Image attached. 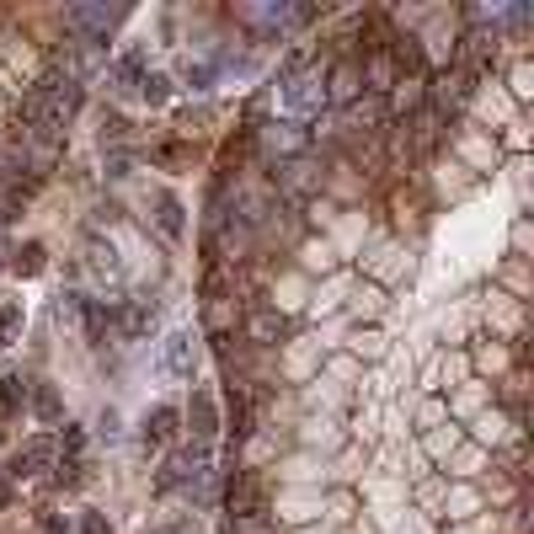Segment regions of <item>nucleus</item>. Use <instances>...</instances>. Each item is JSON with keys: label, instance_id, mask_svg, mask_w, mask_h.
Segmentation results:
<instances>
[{"label": "nucleus", "instance_id": "obj_18", "mask_svg": "<svg viewBox=\"0 0 534 534\" xmlns=\"http://www.w3.org/2000/svg\"><path fill=\"white\" fill-rule=\"evenodd\" d=\"M86 257H91V267H97V273H118V262H113V246L91 241V246H86Z\"/></svg>", "mask_w": 534, "mask_h": 534}, {"label": "nucleus", "instance_id": "obj_22", "mask_svg": "<svg viewBox=\"0 0 534 534\" xmlns=\"http://www.w3.org/2000/svg\"><path fill=\"white\" fill-rule=\"evenodd\" d=\"M43 534H70V529L59 524V518H49V524H43Z\"/></svg>", "mask_w": 534, "mask_h": 534}, {"label": "nucleus", "instance_id": "obj_15", "mask_svg": "<svg viewBox=\"0 0 534 534\" xmlns=\"http://www.w3.org/2000/svg\"><path fill=\"white\" fill-rule=\"evenodd\" d=\"M33 412H38L43 422L59 417V390H54V385H38V390H33Z\"/></svg>", "mask_w": 534, "mask_h": 534}, {"label": "nucleus", "instance_id": "obj_5", "mask_svg": "<svg viewBox=\"0 0 534 534\" xmlns=\"http://www.w3.org/2000/svg\"><path fill=\"white\" fill-rule=\"evenodd\" d=\"M166 369L177 374V380H193V374H198V342H193V332H171L166 337Z\"/></svg>", "mask_w": 534, "mask_h": 534}, {"label": "nucleus", "instance_id": "obj_9", "mask_svg": "<svg viewBox=\"0 0 534 534\" xmlns=\"http://www.w3.org/2000/svg\"><path fill=\"white\" fill-rule=\"evenodd\" d=\"M49 454H54V444H49V438H33V444H27V449L17 454V460L6 465V476H17V481H22V476H33L38 465H49Z\"/></svg>", "mask_w": 534, "mask_h": 534}, {"label": "nucleus", "instance_id": "obj_19", "mask_svg": "<svg viewBox=\"0 0 534 534\" xmlns=\"http://www.w3.org/2000/svg\"><path fill=\"white\" fill-rule=\"evenodd\" d=\"M166 75H145V81H139V91H145V102H166Z\"/></svg>", "mask_w": 534, "mask_h": 534}, {"label": "nucleus", "instance_id": "obj_13", "mask_svg": "<svg viewBox=\"0 0 534 534\" xmlns=\"http://www.w3.org/2000/svg\"><path fill=\"white\" fill-rule=\"evenodd\" d=\"M214 59H198V65H193V59H187V70H182V81H187V91H209L214 86Z\"/></svg>", "mask_w": 534, "mask_h": 534}, {"label": "nucleus", "instance_id": "obj_21", "mask_svg": "<svg viewBox=\"0 0 534 534\" xmlns=\"http://www.w3.org/2000/svg\"><path fill=\"white\" fill-rule=\"evenodd\" d=\"M81 534H107V524H102V513H86V518H81Z\"/></svg>", "mask_w": 534, "mask_h": 534}, {"label": "nucleus", "instance_id": "obj_17", "mask_svg": "<svg viewBox=\"0 0 534 534\" xmlns=\"http://www.w3.org/2000/svg\"><path fill=\"white\" fill-rule=\"evenodd\" d=\"M17 273H22V278H33V273H43V246H38V241L17 251Z\"/></svg>", "mask_w": 534, "mask_h": 534}, {"label": "nucleus", "instance_id": "obj_20", "mask_svg": "<svg viewBox=\"0 0 534 534\" xmlns=\"http://www.w3.org/2000/svg\"><path fill=\"white\" fill-rule=\"evenodd\" d=\"M97 428H102V438H113V433H118V412H113V406H107V412L97 417Z\"/></svg>", "mask_w": 534, "mask_h": 534}, {"label": "nucleus", "instance_id": "obj_23", "mask_svg": "<svg viewBox=\"0 0 534 534\" xmlns=\"http://www.w3.org/2000/svg\"><path fill=\"white\" fill-rule=\"evenodd\" d=\"M6 502H11V486H6V481H0V508H6Z\"/></svg>", "mask_w": 534, "mask_h": 534}, {"label": "nucleus", "instance_id": "obj_8", "mask_svg": "<svg viewBox=\"0 0 534 534\" xmlns=\"http://www.w3.org/2000/svg\"><path fill=\"white\" fill-rule=\"evenodd\" d=\"M187 422H193V438H198V444H209V438L219 433V417H214L209 390H193V401H187Z\"/></svg>", "mask_w": 534, "mask_h": 534}, {"label": "nucleus", "instance_id": "obj_16", "mask_svg": "<svg viewBox=\"0 0 534 534\" xmlns=\"http://www.w3.org/2000/svg\"><path fill=\"white\" fill-rule=\"evenodd\" d=\"M22 332V305H6L0 310V348H11V337Z\"/></svg>", "mask_w": 534, "mask_h": 534}, {"label": "nucleus", "instance_id": "obj_6", "mask_svg": "<svg viewBox=\"0 0 534 534\" xmlns=\"http://www.w3.org/2000/svg\"><path fill=\"white\" fill-rule=\"evenodd\" d=\"M278 187H284L289 198H300V193H310V187H321V171H316V161L310 155H294V161L278 171Z\"/></svg>", "mask_w": 534, "mask_h": 534}, {"label": "nucleus", "instance_id": "obj_11", "mask_svg": "<svg viewBox=\"0 0 534 534\" xmlns=\"http://www.w3.org/2000/svg\"><path fill=\"white\" fill-rule=\"evenodd\" d=\"M27 406V380L22 374H6V380H0V412H22Z\"/></svg>", "mask_w": 534, "mask_h": 534}, {"label": "nucleus", "instance_id": "obj_2", "mask_svg": "<svg viewBox=\"0 0 534 534\" xmlns=\"http://www.w3.org/2000/svg\"><path fill=\"white\" fill-rule=\"evenodd\" d=\"M118 22V11H107V6H70L65 11V27L70 33H81L91 43H107V27Z\"/></svg>", "mask_w": 534, "mask_h": 534}, {"label": "nucleus", "instance_id": "obj_7", "mask_svg": "<svg viewBox=\"0 0 534 534\" xmlns=\"http://www.w3.org/2000/svg\"><path fill=\"white\" fill-rule=\"evenodd\" d=\"M246 513H262V476H235L230 481V518H246Z\"/></svg>", "mask_w": 534, "mask_h": 534}, {"label": "nucleus", "instance_id": "obj_12", "mask_svg": "<svg viewBox=\"0 0 534 534\" xmlns=\"http://www.w3.org/2000/svg\"><path fill=\"white\" fill-rule=\"evenodd\" d=\"M155 219H161V230H166V235H182V203L171 198V193L155 198Z\"/></svg>", "mask_w": 534, "mask_h": 534}, {"label": "nucleus", "instance_id": "obj_14", "mask_svg": "<svg viewBox=\"0 0 534 534\" xmlns=\"http://www.w3.org/2000/svg\"><path fill=\"white\" fill-rule=\"evenodd\" d=\"M225 534H273V518L267 513H246V518H230Z\"/></svg>", "mask_w": 534, "mask_h": 534}, {"label": "nucleus", "instance_id": "obj_3", "mask_svg": "<svg viewBox=\"0 0 534 534\" xmlns=\"http://www.w3.org/2000/svg\"><path fill=\"white\" fill-rule=\"evenodd\" d=\"M321 91H326L332 102H358V91H364V65H358V59H337Z\"/></svg>", "mask_w": 534, "mask_h": 534}, {"label": "nucleus", "instance_id": "obj_1", "mask_svg": "<svg viewBox=\"0 0 534 534\" xmlns=\"http://www.w3.org/2000/svg\"><path fill=\"white\" fill-rule=\"evenodd\" d=\"M284 97L294 113H310V107H321L326 102V91H321V70H300V59L289 65V86H284Z\"/></svg>", "mask_w": 534, "mask_h": 534}, {"label": "nucleus", "instance_id": "obj_10", "mask_svg": "<svg viewBox=\"0 0 534 534\" xmlns=\"http://www.w3.org/2000/svg\"><path fill=\"white\" fill-rule=\"evenodd\" d=\"M177 438V406H155L145 417V444H171Z\"/></svg>", "mask_w": 534, "mask_h": 534}, {"label": "nucleus", "instance_id": "obj_4", "mask_svg": "<svg viewBox=\"0 0 534 534\" xmlns=\"http://www.w3.org/2000/svg\"><path fill=\"white\" fill-rule=\"evenodd\" d=\"M284 332H289V321L278 316V310H251V316H246V342H251V348H278Z\"/></svg>", "mask_w": 534, "mask_h": 534}]
</instances>
